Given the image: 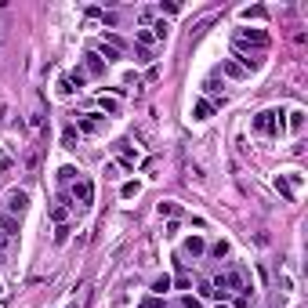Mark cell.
<instances>
[{"mask_svg": "<svg viewBox=\"0 0 308 308\" xmlns=\"http://www.w3.org/2000/svg\"><path fill=\"white\" fill-rule=\"evenodd\" d=\"M221 69H225V73H228V76H246V73H243V69H239V66H236V62H225V66H221Z\"/></svg>", "mask_w": 308, "mask_h": 308, "instance_id": "603a6c76", "label": "cell"}, {"mask_svg": "<svg viewBox=\"0 0 308 308\" xmlns=\"http://www.w3.org/2000/svg\"><path fill=\"white\" fill-rule=\"evenodd\" d=\"M199 294H203V297H218V294H214V286H210V283H199Z\"/></svg>", "mask_w": 308, "mask_h": 308, "instance_id": "484cf974", "label": "cell"}, {"mask_svg": "<svg viewBox=\"0 0 308 308\" xmlns=\"http://www.w3.org/2000/svg\"><path fill=\"white\" fill-rule=\"evenodd\" d=\"M189 272H178V279H171V286H178V290H189Z\"/></svg>", "mask_w": 308, "mask_h": 308, "instance_id": "e0dca14e", "label": "cell"}, {"mask_svg": "<svg viewBox=\"0 0 308 308\" xmlns=\"http://www.w3.org/2000/svg\"><path fill=\"white\" fill-rule=\"evenodd\" d=\"M98 105H102V109L109 113V116H116V113H120V102H116V98H105V95H102V98H98Z\"/></svg>", "mask_w": 308, "mask_h": 308, "instance_id": "4fadbf2b", "label": "cell"}, {"mask_svg": "<svg viewBox=\"0 0 308 308\" xmlns=\"http://www.w3.org/2000/svg\"><path fill=\"white\" fill-rule=\"evenodd\" d=\"M26 207H29V192H26V189H8V196H4V210L11 214V218H22Z\"/></svg>", "mask_w": 308, "mask_h": 308, "instance_id": "3957f363", "label": "cell"}, {"mask_svg": "<svg viewBox=\"0 0 308 308\" xmlns=\"http://www.w3.org/2000/svg\"><path fill=\"white\" fill-rule=\"evenodd\" d=\"M134 37H138V44H142V48H149V44H152V40H156V37H152V29H138V33H134Z\"/></svg>", "mask_w": 308, "mask_h": 308, "instance_id": "2e32d148", "label": "cell"}, {"mask_svg": "<svg viewBox=\"0 0 308 308\" xmlns=\"http://www.w3.org/2000/svg\"><path fill=\"white\" fill-rule=\"evenodd\" d=\"M189 257H203V250H207V243H203V236H189L185 239V246H181Z\"/></svg>", "mask_w": 308, "mask_h": 308, "instance_id": "8992f818", "label": "cell"}, {"mask_svg": "<svg viewBox=\"0 0 308 308\" xmlns=\"http://www.w3.org/2000/svg\"><path fill=\"white\" fill-rule=\"evenodd\" d=\"M58 91H62V95H73V80H69V73L58 80Z\"/></svg>", "mask_w": 308, "mask_h": 308, "instance_id": "ffe728a7", "label": "cell"}, {"mask_svg": "<svg viewBox=\"0 0 308 308\" xmlns=\"http://www.w3.org/2000/svg\"><path fill=\"white\" fill-rule=\"evenodd\" d=\"M62 145H66V149H76V127H66V131H62Z\"/></svg>", "mask_w": 308, "mask_h": 308, "instance_id": "9a60e30c", "label": "cell"}, {"mask_svg": "<svg viewBox=\"0 0 308 308\" xmlns=\"http://www.w3.org/2000/svg\"><path fill=\"white\" fill-rule=\"evenodd\" d=\"M218 308H228V304H218Z\"/></svg>", "mask_w": 308, "mask_h": 308, "instance_id": "f1b7e54d", "label": "cell"}, {"mask_svg": "<svg viewBox=\"0 0 308 308\" xmlns=\"http://www.w3.org/2000/svg\"><path fill=\"white\" fill-rule=\"evenodd\" d=\"M76 174H80L76 167H62V171H58V181H62V185H73V181H76Z\"/></svg>", "mask_w": 308, "mask_h": 308, "instance_id": "7c38bea8", "label": "cell"}, {"mask_svg": "<svg viewBox=\"0 0 308 308\" xmlns=\"http://www.w3.org/2000/svg\"><path fill=\"white\" fill-rule=\"evenodd\" d=\"M152 37H156V40H167V22H156V26H152Z\"/></svg>", "mask_w": 308, "mask_h": 308, "instance_id": "7402d4cb", "label": "cell"}, {"mask_svg": "<svg viewBox=\"0 0 308 308\" xmlns=\"http://www.w3.org/2000/svg\"><path fill=\"white\" fill-rule=\"evenodd\" d=\"M0 232L15 236V232H19V218H11V214H0Z\"/></svg>", "mask_w": 308, "mask_h": 308, "instance_id": "ba28073f", "label": "cell"}, {"mask_svg": "<svg viewBox=\"0 0 308 308\" xmlns=\"http://www.w3.org/2000/svg\"><path fill=\"white\" fill-rule=\"evenodd\" d=\"M8 243H11V236H8V232H0V254L8 250Z\"/></svg>", "mask_w": 308, "mask_h": 308, "instance_id": "83f0119b", "label": "cell"}, {"mask_svg": "<svg viewBox=\"0 0 308 308\" xmlns=\"http://www.w3.org/2000/svg\"><path fill=\"white\" fill-rule=\"evenodd\" d=\"M73 203L76 207H91V203H95V185H91L87 178H76L73 181Z\"/></svg>", "mask_w": 308, "mask_h": 308, "instance_id": "277c9868", "label": "cell"}, {"mask_svg": "<svg viewBox=\"0 0 308 308\" xmlns=\"http://www.w3.org/2000/svg\"><path fill=\"white\" fill-rule=\"evenodd\" d=\"M138 308H163V301H160L156 294H152V297H145V301H142V304H138Z\"/></svg>", "mask_w": 308, "mask_h": 308, "instance_id": "cb8c5ba5", "label": "cell"}, {"mask_svg": "<svg viewBox=\"0 0 308 308\" xmlns=\"http://www.w3.org/2000/svg\"><path fill=\"white\" fill-rule=\"evenodd\" d=\"M84 66H87V73H91V76H102V73H105V62H102L95 51H91V55L84 58Z\"/></svg>", "mask_w": 308, "mask_h": 308, "instance_id": "52a82bcc", "label": "cell"}, {"mask_svg": "<svg viewBox=\"0 0 308 308\" xmlns=\"http://www.w3.org/2000/svg\"><path fill=\"white\" fill-rule=\"evenodd\" d=\"M95 55H102V62H116V58H120V51H113L109 44H98V48H95Z\"/></svg>", "mask_w": 308, "mask_h": 308, "instance_id": "30bf717a", "label": "cell"}, {"mask_svg": "<svg viewBox=\"0 0 308 308\" xmlns=\"http://www.w3.org/2000/svg\"><path fill=\"white\" fill-rule=\"evenodd\" d=\"M102 123H105V120H102L98 113H87V116H76V127H80L84 134H98V131H102Z\"/></svg>", "mask_w": 308, "mask_h": 308, "instance_id": "5b68a950", "label": "cell"}, {"mask_svg": "<svg viewBox=\"0 0 308 308\" xmlns=\"http://www.w3.org/2000/svg\"><path fill=\"white\" fill-rule=\"evenodd\" d=\"M210 113H214V105H210V102H196V109H192L196 120H210Z\"/></svg>", "mask_w": 308, "mask_h": 308, "instance_id": "9c48e42d", "label": "cell"}, {"mask_svg": "<svg viewBox=\"0 0 308 308\" xmlns=\"http://www.w3.org/2000/svg\"><path fill=\"white\" fill-rule=\"evenodd\" d=\"M210 254H214V257H225V254H228V243H214Z\"/></svg>", "mask_w": 308, "mask_h": 308, "instance_id": "d4e9b609", "label": "cell"}, {"mask_svg": "<svg viewBox=\"0 0 308 308\" xmlns=\"http://www.w3.org/2000/svg\"><path fill=\"white\" fill-rule=\"evenodd\" d=\"M181 308H199V301H196V297L189 294V297H181Z\"/></svg>", "mask_w": 308, "mask_h": 308, "instance_id": "4316f807", "label": "cell"}, {"mask_svg": "<svg viewBox=\"0 0 308 308\" xmlns=\"http://www.w3.org/2000/svg\"><path fill=\"white\" fill-rule=\"evenodd\" d=\"M51 218H55L58 225H66V218H69V210H66V207H51Z\"/></svg>", "mask_w": 308, "mask_h": 308, "instance_id": "ac0fdd59", "label": "cell"}, {"mask_svg": "<svg viewBox=\"0 0 308 308\" xmlns=\"http://www.w3.org/2000/svg\"><path fill=\"white\" fill-rule=\"evenodd\" d=\"M120 192H123V199H131V196H138V181H127V185H123Z\"/></svg>", "mask_w": 308, "mask_h": 308, "instance_id": "44dd1931", "label": "cell"}, {"mask_svg": "<svg viewBox=\"0 0 308 308\" xmlns=\"http://www.w3.org/2000/svg\"><path fill=\"white\" fill-rule=\"evenodd\" d=\"M301 127H304V113H301V109H294V113H290V131L297 134Z\"/></svg>", "mask_w": 308, "mask_h": 308, "instance_id": "5bb4252c", "label": "cell"}, {"mask_svg": "<svg viewBox=\"0 0 308 308\" xmlns=\"http://www.w3.org/2000/svg\"><path fill=\"white\" fill-rule=\"evenodd\" d=\"M236 48H261V51H265L268 48V33H265V29H236Z\"/></svg>", "mask_w": 308, "mask_h": 308, "instance_id": "6da1fadb", "label": "cell"}, {"mask_svg": "<svg viewBox=\"0 0 308 308\" xmlns=\"http://www.w3.org/2000/svg\"><path fill=\"white\" fill-rule=\"evenodd\" d=\"M69 232H73L69 225H58V228H55V243H66V239H69Z\"/></svg>", "mask_w": 308, "mask_h": 308, "instance_id": "d6986e66", "label": "cell"}, {"mask_svg": "<svg viewBox=\"0 0 308 308\" xmlns=\"http://www.w3.org/2000/svg\"><path fill=\"white\" fill-rule=\"evenodd\" d=\"M167 290H171V275H160V279L152 283V294H156V297H163Z\"/></svg>", "mask_w": 308, "mask_h": 308, "instance_id": "8fae6325", "label": "cell"}, {"mask_svg": "<svg viewBox=\"0 0 308 308\" xmlns=\"http://www.w3.org/2000/svg\"><path fill=\"white\" fill-rule=\"evenodd\" d=\"M254 131L257 134H283V113H257Z\"/></svg>", "mask_w": 308, "mask_h": 308, "instance_id": "7a4b0ae2", "label": "cell"}]
</instances>
